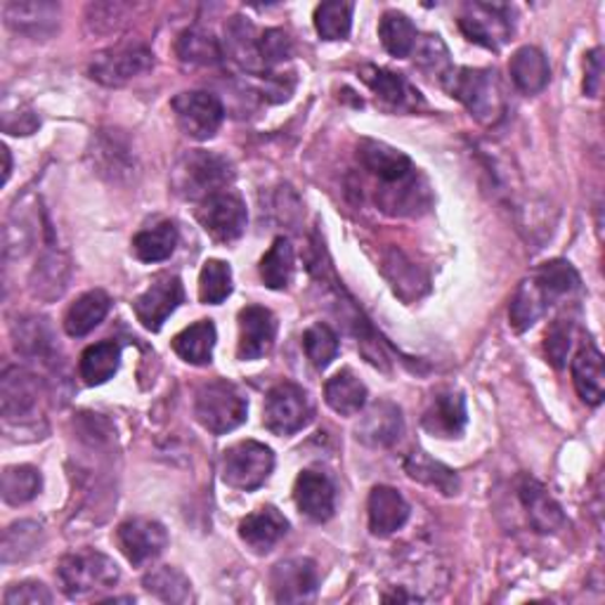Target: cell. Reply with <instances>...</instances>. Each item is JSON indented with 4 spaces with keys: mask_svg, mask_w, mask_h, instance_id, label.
Returning a JSON list of instances; mask_svg holds the SVG:
<instances>
[{
    "mask_svg": "<svg viewBox=\"0 0 605 605\" xmlns=\"http://www.w3.org/2000/svg\"><path fill=\"white\" fill-rule=\"evenodd\" d=\"M235 171L225 156L216 152H187L173 171V187L183 199L204 202L213 194L225 192L233 183Z\"/></svg>",
    "mask_w": 605,
    "mask_h": 605,
    "instance_id": "6da1fadb",
    "label": "cell"
},
{
    "mask_svg": "<svg viewBox=\"0 0 605 605\" xmlns=\"http://www.w3.org/2000/svg\"><path fill=\"white\" fill-rule=\"evenodd\" d=\"M448 93L457 98L466 110L485 126H492L504 114L502 85L492 69H452L450 76L442 81Z\"/></svg>",
    "mask_w": 605,
    "mask_h": 605,
    "instance_id": "7a4b0ae2",
    "label": "cell"
},
{
    "mask_svg": "<svg viewBox=\"0 0 605 605\" xmlns=\"http://www.w3.org/2000/svg\"><path fill=\"white\" fill-rule=\"evenodd\" d=\"M58 577L69 598L106 592L119 582V565L100 551H76L60 561Z\"/></svg>",
    "mask_w": 605,
    "mask_h": 605,
    "instance_id": "3957f363",
    "label": "cell"
},
{
    "mask_svg": "<svg viewBox=\"0 0 605 605\" xmlns=\"http://www.w3.org/2000/svg\"><path fill=\"white\" fill-rule=\"evenodd\" d=\"M248 402L242 390L229 381L204 383L194 402V417L213 435H225L246 421Z\"/></svg>",
    "mask_w": 605,
    "mask_h": 605,
    "instance_id": "277c9868",
    "label": "cell"
},
{
    "mask_svg": "<svg viewBox=\"0 0 605 605\" xmlns=\"http://www.w3.org/2000/svg\"><path fill=\"white\" fill-rule=\"evenodd\" d=\"M315 417L310 396L296 383H277L265 398L263 423L275 435H294L306 429Z\"/></svg>",
    "mask_w": 605,
    "mask_h": 605,
    "instance_id": "5b68a950",
    "label": "cell"
},
{
    "mask_svg": "<svg viewBox=\"0 0 605 605\" xmlns=\"http://www.w3.org/2000/svg\"><path fill=\"white\" fill-rule=\"evenodd\" d=\"M275 469V454L263 442L244 440L229 448L223 457V480L242 492L258 490Z\"/></svg>",
    "mask_w": 605,
    "mask_h": 605,
    "instance_id": "8992f818",
    "label": "cell"
},
{
    "mask_svg": "<svg viewBox=\"0 0 605 605\" xmlns=\"http://www.w3.org/2000/svg\"><path fill=\"white\" fill-rule=\"evenodd\" d=\"M154 64V55L147 45L142 43H121L100 52L91 62V76L110 88H119L133 81L135 76L145 74Z\"/></svg>",
    "mask_w": 605,
    "mask_h": 605,
    "instance_id": "52a82bcc",
    "label": "cell"
},
{
    "mask_svg": "<svg viewBox=\"0 0 605 605\" xmlns=\"http://www.w3.org/2000/svg\"><path fill=\"white\" fill-rule=\"evenodd\" d=\"M173 112L177 119V126L194 140H211L218 133L225 119L223 102L204 91H189L181 93L173 100Z\"/></svg>",
    "mask_w": 605,
    "mask_h": 605,
    "instance_id": "ba28073f",
    "label": "cell"
},
{
    "mask_svg": "<svg viewBox=\"0 0 605 605\" xmlns=\"http://www.w3.org/2000/svg\"><path fill=\"white\" fill-rule=\"evenodd\" d=\"M461 31L475 45L488 50H500L509 43L513 33V20L509 6H490V3H471L459 20Z\"/></svg>",
    "mask_w": 605,
    "mask_h": 605,
    "instance_id": "9c48e42d",
    "label": "cell"
},
{
    "mask_svg": "<svg viewBox=\"0 0 605 605\" xmlns=\"http://www.w3.org/2000/svg\"><path fill=\"white\" fill-rule=\"evenodd\" d=\"M358 158L360 166L377 177L379 183L386 185L383 194H388L396 185H407L417 181V168L404 152L386 145V142L377 140H362L358 147Z\"/></svg>",
    "mask_w": 605,
    "mask_h": 605,
    "instance_id": "30bf717a",
    "label": "cell"
},
{
    "mask_svg": "<svg viewBox=\"0 0 605 605\" xmlns=\"http://www.w3.org/2000/svg\"><path fill=\"white\" fill-rule=\"evenodd\" d=\"M197 221L216 242H235L244 235L248 216L242 197L225 189L199 204Z\"/></svg>",
    "mask_w": 605,
    "mask_h": 605,
    "instance_id": "8fae6325",
    "label": "cell"
},
{
    "mask_svg": "<svg viewBox=\"0 0 605 605\" xmlns=\"http://www.w3.org/2000/svg\"><path fill=\"white\" fill-rule=\"evenodd\" d=\"M185 298V289L181 277L175 275H158L145 294H140L133 302L137 322L147 331H158L166 319L177 310Z\"/></svg>",
    "mask_w": 605,
    "mask_h": 605,
    "instance_id": "7c38bea8",
    "label": "cell"
},
{
    "mask_svg": "<svg viewBox=\"0 0 605 605\" xmlns=\"http://www.w3.org/2000/svg\"><path fill=\"white\" fill-rule=\"evenodd\" d=\"M116 542L123 556L133 565H145L164 554V548L168 546V532L162 523L152 519H131L119 525Z\"/></svg>",
    "mask_w": 605,
    "mask_h": 605,
    "instance_id": "4fadbf2b",
    "label": "cell"
},
{
    "mask_svg": "<svg viewBox=\"0 0 605 605\" xmlns=\"http://www.w3.org/2000/svg\"><path fill=\"white\" fill-rule=\"evenodd\" d=\"M277 319L263 306H246L239 312V346L237 355L244 362H254L268 355L275 346Z\"/></svg>",
    "mask_w": 605,
    "mask_h": 605,
    "instance_id": "5bb4252c",
    "label": "cell"
},
{
    "mask_svg": "<svg viewBox=\"0 0 605 605\" xmlns=\"http://www.w3.org/2000/svg\"><path fill=\"white\" fill-rule=\"evenodd\" d=\"M273 594L279 603H302L310 601L317 594L319 573L317 565L310 558H289L275 565L273 577Z\"/></svg>",
    "mask_w": 605,
    "mask_h": 605,
    "instance_id": "9a60e30c",
    "label": "cell"
},
{
    "mask_svg": "<svg viewBox=\"0 0 605 605\" xmlns=\"http://www.w3.org/2000/svg\"><path fill=\"white\" fill-rule=\"evenodd\" d=\"M294 500L302 515L315 523H327L336 509V490L322 471H302L296 478Z\"/></svg>",
    "mask_w": 605,
    "mask_h": 605,
    "instance_id": "2e32d148",
    "label": "cell"
},
{
    "mask_svg": "<svg viewBox=\"0 0 605 605\" xmlns=\"http://www.w3.org/2000/svg\"><path fill=\"white\" fill-rule=\"evenodd\" d=\"M402 431L404 421L400 407L381 400L367 409L355 433H358V440L362 444H369V448H390V444H396L402 438Z\"/></svg>",
    "mask_w": 605,
    "mask_h": 605,
    "instance_id": "e0dca14e",
    "label": "cell"
},
{
    "mask_svg": "<svg viewBox=\"0 0 605 605\" xmlns=\"http://www.w3.org/2000/svg\"><path fill=\"white\" fill-rule=\"evenodd\" d=\"M521 502L527 511L530 525L535 527L540 535H554V532L565 527V515L561 504L548 494V490L535 478H523L521 480Z\"/></svg>",
    "mask_w": 605,
    "mask_h": 605,
    "instance_id": "ac0fdd59",
    "label": "cell"
},
{
    "mask_svg": "<svg viewBox=\"0 0 605 605\" xmlns=\"http://www.w3.org/2000/svg\"><path fill=\"white\" fill-rule=\"evenodd\" d=\"M289 532V521L275 509L263 506L254 513H248L239 523V537L246 542L248 548H254L256 554H268L273 551L284 535Z\"/></svg>",
    "mask_w": 605,
    "mask_h": 605,
    "instance_id": "d6986e66",
    "label": "cell"
},
{
    "mask_svg": "<svg viewBox=\"0 0 605 605\" xmlns=\"http://www.w3.org/2000/svg\"><path fill=\"white\" fill-rule=\"evenodd\" d=\"M466 400L457 390H442L423 414V429L438 438H459L466 429Z\"/></svg>",
    "mask_w": 605,
    "mask_h": 605,
    "instance_id": "ffe728a7",
    "label": "cell"
},
{
    "mask_svg": "<svg viewBox=\"0 0 605 605\" xmlns=\"http://www.w3.org/2000/svg\"><path fill=\"white\" fill-rule=\"evenodd\" d=\"M369 530L377 537H388L398 532L409 519V504L404 496L388 485H377L369 494Z\"/></svg>",
    "mask_w": 605,
    "mask_h": 605,
    "instance_id": "44dd1931",
    "label": "cell"
},
{
    "mask_svg": "<svg viewBox=\"0 0 605 605\" xmlns=\"http://www.w3.org/2000/svg\"><path fill=\"white\" fill-rule=\"evenodd\" d=\"M573 381L577 396L589 407H598L605 393L603 355L594 343H584L573 360Z\"/></svg>",
    "mask_w": 605,
    "mask_h": 605,
    "instance_id": "7402d4cb",
    "label": "cell"
},
{
    "mask_svg": "<svg viewBox=\"0 0 605 605\" xmlns=\"http://www.w3.org/2000/svg\"><path fill=\"white\" fill-rule=\"evenodd\" d=\"M35 398H39V386H35L33 373L20 367H10L0 381V409L6 419H20L29 414Z\"/></svg>",
    "mask_w": 605,
    "mask_h": 605,
    "instance_id": "603a6c76",
    "label": "cell"
},
{
    "mask_svg": "<svg viewBox=\"0 0 605 605\" xmlns=\"http://www.w3.org/2000/svg\"><path fill=\"white\" fill-rule=\"evenodd\" d=\"M509 71H511V79H513L515 88H519V91L525 95L542 93L548 83V76H551V69H548L544 52L535 45H525L521 50H515V55L511 58V64H509Z\"/></svg>",
    "mask_w": 605,
    "mask_h": 605,
    "instance_id": "cb8c5ba5",
    "label": "cell"
},
{
    "mask_svg": "<svg viewBox=\"0 0 605 605\" xmlns=\"http://www.w3.org/2000/svg\"><path fill=\"white\" fill-rule=\"evenodd\" d=\"M110 308H112V298L102 289L83 294L81 298H76V302H71L64 315L66 334L74 338L91 334L95 327L102 325V319L110 315Z\"/></svg>",
    "mask_w": 605,
    "mask_h": 605,
    "instance_id": "d4e9b609",
    "label": "cell"
},
{
    "mask_svg": "<svg viewBox=\"0 0 605 605\" xmlns=\"http://www.w3.org/2000/svg\"><path fill=\"white\" fill-rule=\"evenodd\" d=\"M530 279L542 294L546 306H554L556 300L573 296L575 291H580V284H582L577 270L567 260H548L540 265Z\"/></svg>",
    "mask_w": 605,
    "mask_h": 605,
    "instance_id": "484cf974",
    "label": "cell"
},
{
    "mask_svg": "<svg viewBox=\"0 0 605 605\" xmlns=\"http://www.w3.org/2000/svg\"><path fill=\"white\" fill-rule=\"evenodd\" d=\"M325 400L341 417L360 414L367 404V386L350 369L334 373L325 386Z\"/></svg>",
    "mask_w": 605,
    "mask_h": 605,
    "instance_id": "4316f807",
    "label": "cell"
},
{
    "mask_svg": "<svg viewBox=\"0 0 605 605\" xmlns=\"http://www.w3.org/2000/svg\"><path fill=\"white\" fill-rule=\"evenodd\" d=\"M6 22L14 31L43 35L55 31L60 20V6L55 3H8L3 8Z\"/></svg>",
    "mask_w": 605,
    "mask_h": 605,
    "instance_id": "83f0119b",
    "label": "cell"
},
{
    "mask_svg": "<svg viewBox=\"0 0 605 605\" xmlns=\"http://www.w3.org/2000/svg\"><path fill=\"white\" fill-rule=\"evenodd\" d=\"M213 346H216V327H213L211 319H202V322L183 329L173 338V350L177 352V358L197 367L211 365Z\"/></svg>",
    "mask_w": 605,
    "mask_h": 605,
    "instance_id": "f1b7e54d",
    "label": "cell"
},
{
    "mask_svg": "<svg viewBox=\"0 0 605 605\" xmlns=\"http://www.w3.org/2000/svg\"><path fill=\"white\" fill-rule=\"evenodd\" d=\"M121 365V348L114 341H102L91 348H85L81 355V379L85 386H102L110 379H114V373L119 371Z\"/></svg>",
    "mask_w": 605,
    "mask_h": 605,
    "instance_id": "f546056e",
    "label": "cell"
},
{
    "mask_svg": "<svg viewBox=\"0 0 605 605\" xmlns=\"http://www.w3.org/2000/svg\"><path fill=\"white\" fill-rule=\"evenodd\" d=\"M175 52L181 62L192 66H213L223 60V50L216 35L199 27H192L181 33V39L175 43Z\"/></svg>",
    "mask_w": 605,
    "mask_h": 605,
    "instance_id": "4dcf8cb0",
    "label": "cell"
},
{
    "mask_svg": "<svg viewBox=\"0 0 605 605\" xmlns=\"http://www.w3.org/2000/svg\"><path fill=\"white\" fill-rule=\"evenodd\" d=\"M362 79L377 93V98H381L390 106H412L419 100V93L402 79V74H393L388 69L365 66Z\"/></svg>",
    "mask_w": 605,
    "mask_h": 605,
    "instance_id": "1f68e13d",
    "label": "cell"
},
{
    "mask_svg": "<svg viewBox=\"0 0 605 605\" xmlns=\"http://www.w3.org/2000/svg\"><path fill=\"white\" fill-rule=\"evenodd\" d=\"M404 471L409 478L419 480V483L435 488L442 494H457L459 492V475L448 469L440 461L431 459L425 452H412L404 459Z\"/></svg>",
    "mask_w": 605,
    "mask_h": 605,
    "instance_id": "d6a6232c",
    "label": "cell"
},
{
    "mask_svg": "<svg viewBox=\"0 0 605 605\" xmlns=\"http://www.w3.org/2000/svg\"><path fill=\"white\" fill-rule=\"evenodd\" d=\"M175 246H177V227L171 221H164L135 235L133 254L142 263H162L173 256Z\"/></svg>",
    "mask_w": 605,
    "mask_h": 605,
    "instance_id": "836d02e7",
    "label": "cell"
},
{
    "mask_svg": "<svg viewBox=\"0 0 605 605\" xmlns=\"http://www.w3.org/2000/svg\"><path fill=\"white\" fill-rule=\"evenodd\" d=\"M379 39L393 58H409L417 48L419 33L407 14L390 10L379 22Z\"/></svg>",
    "mask_w": 605,
    "mask_h": 605,
    "instance_id": "e575fe53",
    "label": "cell"
},
{
    "mask_svg": "<svg viewBox=\"0 0 605 605\" xmlns=\"http://www.w3.org/2000/svg\"><path fill=\"white\" fill-rule=\"evenodd\" d=\"M294 268H296L294 246L289 244V239L279 237L270 246V252L260 260V279L268 289H275V291L287 289L294 277Z\"/></svg>",
    "mask_w": 605,
    "mask_h": 605,
    "instance_id": "d590c367",
    "label": "cell"
},
{
    "mask_svg": "<svg viewBox=\"0 0 605 605\" xmlns=\"http://www.w3.org/2000/svg\"><path fill=\"white\" fill-rule=\"evenodd\" d=\"M227 33V50L242 66L258 71L265 69L258 55V39L254 24H248L244 17H233V22L225 27Z\"/></svg>",
    "mask_w": 605,
    "mask_h": 605,
    "instance_id": "8d00e7d4",
    "label": "cell"
},
{
    "mask_svg": "<svg viewBox=\"0 0 605 605\" xmlns=\"http://www.w3.org/2000/svg\"><path fill=\"white\" fill-rule=\"evenodd\" d=\"M43 488L41 471L33 466H8L0 480V492H3V502L20 506L31 502Z\"/></svg>",
    "mask_w": 605,
    "mask_h": 605,
    "instance_id": "74e56055",
    "label": "cell"
},
{
    "mask_svg": "<svg viewBox=\"0 0 605 605\" xmlns=\"http://www.w3.org/2000/svg\"><path fill=\"white\" fill-rule=\"evenodd\" d=\"M546 308L548 306L544 302V298L537 291L535 284H532V279L523 281L519 287V291H515V296L511 300V308H509L511 327L515 331H525L530 327H535V322L544 315Z\"/></svg>",
    "mask_w": 605,
    "mask_h": 605,
    "instance_id": "f35d334b",
    "label": "cell"
},
{
    "mask_svg": "<svg viewBox=\"0 0 605 605\" xmlns=\"http://www.w3.org/2000/svg\"><path fill=\"white\" fill-rule=\"evenodd\" d=\"M41 542H43V527L39 523L22 521V523L10 525L3 537V563L29 558L31 554L39 551Z\"/></svg>",
    "mask_w": 605,
    "mask_h": 605,
    "instance_id": "ab89813d",
    "label": "cell"
},
{
    "mask_svg": "<svg viewBox=\"0 0 605 605\" xmlns=\"http://www.w3.org/2000/svg\"><path fill=\"white\" fill-rule=\"evenodd\" d=\"M315 29L325 41H346L352 29V3H322L315 10Z\"/></svg>",
    "mask_w": 605,
    "mask_h": 605,
    "instance_id": "60d3db41",
    "label": "cell"
},
{
    "mask_svg": "<svg viewBox=\"0 0 605 605\" xmlns=\"http://www.w3.org/2000/svg\"><path fill=\"white\" fill-rule=\"evenodd\" d=\"M145 589L154 594L156 598H162L166 603H185L189 601V580L177 571V567H154V571L145 577Z\"/></svg>",
    "mask_w": 605,
    "mask_h": 605,
    "instance_id": "b9f144b4",
    "label": "cell"
},
{
    "mask_svg": "<svg viewBox=\"0 0 605 605\" xmlns=\"http://www.w3.org/2000/svg\"><path fill=\"white\" fill-rule=\"evenodd\" d=\"M233 294V270L225 260L211 258L204 263L199 275V298L206 306H221Z\"/></svg>",
    "mask_w": 605,
    "mask_h": 605,
    "instance_id": "7bdbcfd3",
    "label": "cell"
},
{
    "mask_svg": "<svg viewBox=\"0 0 605 605\" xmlns=\"http://www.w3.org/2000/svg\"><path fill=\"white\" fill-rule=\"evenodd\" d=\"M302 348L315 369H327L338 355V336L329 325H312L302 334Z\"/></svg>",
    "mask_w": 605,
    "mask_h": 605,
    "instance_id": "ee69618b",
    "label": "cell"
},
{
    "mask_svg": "<svg viewBox=\"0 0 605 605\" xmlns=\"http://www.w3.org/2000/svg\"><path fill=\"white\" fill-rule=\"evenodd\" d=\"M414 55L419 66L425 71V74H435L442 81L450 76L452 64H450V52L440 41V35H425V39L414 48Z\"/></svg>",
    "mask_w": 605,
    "mask_h": 605,
    "instance_id": "f6af8a7d",
    "label": "cell"
},
{
    "mask_svg": "<svg viewBox=\"0 0 605 605\" xmlns=\"http://www.w3.org/2000/svg\"><path fill=\"white\" fill-rule=\"evenodd\" d=\"M50 341L52 338L43 319H24L22 325H17V350L39 358L48 352Z\"/></svg>",
    "mask_w": 605,
    "mask_h": 605,
    "instance_id": "bcb514c9",
    "label": "cell"
},
{
    "mask_svg": "<svg viewBox=\"0 0 605 605\" xmlns=\"http://www.w3.org/2000/svg\"><path fill=\"white\" fill-rule=\"evenodd\" d=\"M573 348V322L571 319H556L546 331V355L556 369L565 367L567 355Z\"/></svg>",
    "mask_w": 605,
    "mask_h": 605,
    "instance_id": "7dc6e473",
    "label": "cell"
},
{
    "mask_svg": "<svg viewBox=\"0 0 605 605\" xmlns=\"http://www.w3.org/2000/svg\"><path fill=\"white\" fill-rule=\"evenodd\" d=\"M258 55L265 69H270L284 60L291 58V39L287 35V31L281 29H268L265 33H260L258 39Z\"/></svg>",
    "mask_w": 605,
    "mask_h": 605,
    "instance_id": "c3c4849f",
    "label": "cell"
},
{
    "mask_svg": "<svg viewBox=\"0 0 605 605\" xmlns=\"http://www.w3.org/2000/svg\"><path fill=\"white\" fill-rule=\"evenodd\" d=\"M3 601L6 605H48L52 603V594L41 582H20L10 586Z\"/></svg>",
    "mask_w": 605,
    "mask_h": 605,
    "instance_id": "681fc988",
    "label": "cell"
},
{
    "mask_svg": "<svg viewBox=\"0 0 605 605\" xmlns=\"http://www.w3.org/2000/svg\"><path fill=\"white\" fill-rule=\"evenodd\" d=\"M601 74H603V60L601 50H592L586 58V76H584V93L589 98H598L601 93Z\"/></svg>",
    "mask_w": 605,
    "mask_h": 605,
    "instance_id": "f907efd6",
    "label": "cell"
},
{
    "mask_svg": "<svg viewBox=\"0 0 605 605\" xmlns=\"http://www.w3.org/2000/svg\"><path fill=\"white\" fill-rule=\"evenodd\" d=\"M3 156H6V181L10 177V171H12V162H10V150L3 147Z\"/></svg>",
    "mask_w": 605,
    "mask_h": 605,
    "instance_id": "816d5d0a",
    "label": "cell"
}]
</instances>
